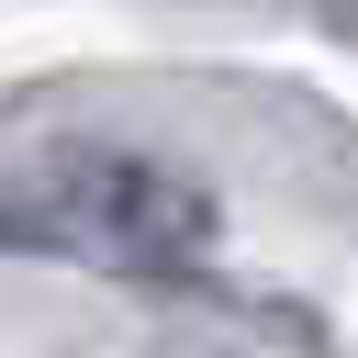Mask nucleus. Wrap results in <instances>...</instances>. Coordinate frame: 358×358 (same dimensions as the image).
Wrapping results in <instances>:
<instances>
[{
    "label": "nucleus",
    "instance_id": "f257e3e1",
    "mask_svg": "<svg viewBox=\"0 0 358 358\" xmlns=\"http://www.w3.org/2000/svg\"><path fill=\"white\" fill-rule=\"evenodd\" d=\"M224 246V190L145 145H45L0 168V257L101 280H201Z\"/></svg>",
    "mask_w": 358,
    "mask_h": 358
}]
</instances>
